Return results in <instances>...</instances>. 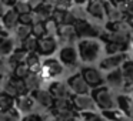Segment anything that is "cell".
I'll use <instances>...</instances> for the list:
<instances>
[{
    "label": "cell",
    "mask_w": 133,
    "mask_h": 121,
    "mask_svg": "<svg viewBox=\"0 0 133 121\" xmlns=\"http://www.w3.org/2000/svg\"><path fill=\"white\" fill-rule=\"evenodd\" d=\"M56 39H57L59 44H63V47L66 46H73V44H77V34H76V29L75 26H66V24H62L57 27V33H56Z\"/></svg>",
    "instance_id": "7"
},
{
    "label": "cell",
    "mask_w": 133,
    "mask_h": 121,
    "mask_svg": "<svg viewBox=\"0 0 133 121\" xmlns=\"http://www.w3.org/2000/svg\"><path fill=\"white\" fill-rule=\"evenodd\" d=\"M24 84H26V88L27 91L32 94V93L37 91V90L42 88V84H43V78H42L40 74H37V73H32V74L29 75V77L24 80Z\"/></svg>",
    "instance_id": "21"
},
{
    "label": "cell",
    "mask_w": 133,
    "mask_h": 121,
    "mask_svg": "<svg viewBox=\"0 0 133 121\" xmlns=\"http://www.w3.org/2000/svg\"><path fill=\"white\" fill-rule=\"evenodd\" d=\"M73 103V108L75 111H80L83 112H96V103L92 98V95H73L72 98Z\"/></svg>",
    "instance_id": "11"
},
{
    "label": "cell",
    "mask_w": 133,
    "mask_h": 121,
    "mask_svg": "<svg viewBox=\"0 0 133 121\" xmlns=\"http://www.w3.org/2000/svg\"><path fill=\"white\" fill-rule=\"evenodd\" d=\"M86 12L90 17L96 19L99 21H103L104 17H106V10H104V4L102 2H97V0H93V2H89L86 7Z\"/></svg>",
    "instance_id": "17"
},
{
    "label": "cell",
    "mask_w": 133,
    "mask_h": 121,
    "mask_svg": "<svg viewBox=\"0 0 133 121\" xmlns=\"http://www.w3.org/2000/svg\"><path fill=\"white\" fill-rule=\"evenodd\" d=\"M2 21H3L4 30L9 33H13L15 29L19 26V14L13 9H7V12L2 17Z\"/></svg>",
    "instance_id": "18"
},
{
    "label": "cell",
    "mask_w": 133,
    "mask_h": 121,
    "mask_svg": "<svg viewBox=\"0 0 133 121\" xmlns=\"http://www.w3.org/2000/svg\"><path fill=\"white\" fill-rule=\"evenodd\" d=\"M75 29H76V34H77V37H80V40L82 39H96V37H100L102 34L100 27L87 20L76 21Z\"/></svg>",
    "instance_id": "5"
},
{
    "label": "cell",
    "mask_w": 133,
    "mask_h": 121,
    "mask_svg": "<svg viewBox=\"0 0 133 121\" xmlns=\"http://www.w3.org/2000/svg\"><path fill=\"white\" fill-rule=\"evenodd\" d=\"M30 74H32L30 69L27 67V64H26V63H23V64H19V66H16V69L13 70L12 77L17 78V80H23V81H24Z\"/></svg>",
    "instance_id": "29"
},
{
    "label": "cell",
    "mask_w": 133,
    "mask_h": 121,
    "mask_svg": "<svg viewBox=\"0 0 133 121\" xmlns=\"http://www.w3.org/2000/svg\"><path fill=\"white\" fill-rule=\"evenodd\" d=\"M64 14H66L64 10L55 9V12H53V14H52V20L55 21L57 26H62V24H63V20H64Z\"/></svg>",
    "instance_id": "38"
},
{
    "label": "cell",
    "mask_w": 133,
    "mask_h": 121,
    "mask_svg": "<svg viewBox=\"0 0 133 121\" xmlns=\"http://www.w3.org/2000/svg\"><path fill=\"white\" fill-rule=\"evenodd\" d=\"M104 10H106V17L109 21H123V13L119 10L116 3L112 2H104Z\"/></svg>",
    "instance_id": "20"
},
{
    "label": "cell",
    "mask_w": 133,
    "mask_h": 121,
    "mask_svg": "<svg viewBox=\"0 0 133 121\" xmlns=\"http://www.w3.org/2000/svg\"><path fill=\"white\" fill-rule=\"evenodd\" d=\"M100 40H103L106 44H110V43H116V44H129L130 40H132V34L103 32V33L100 34Z\"/></svg>",
    "instance_id": "15"
},
{
    "label": "cell",
    "mask_w": 133,
    "mask_h": 121,
    "mask_svg": "<svg viewBox=\"0 0 133 121\" xmlns=\"http://www.w3.org/2000/svg\"><path fill=\"white\" fill-rule=\"evenodd\" d=\"M64 73V66L60 63L59 58H46L43 60L42 63V71H40V75L43 78V81H47V80H55V78L60 77L62 74Z\"/></svg>",
    "instance_id": "3"
},
{
    "label": "cell",
    "mask_w": 133,
    "mask_h": 121,
    "mask_svg": "<svg viewBox=\"0 0 133 121\" xmlns=\"http://www.w3.org/2000/svg\"><path fill=\"white\" fill-rule=\"evenodd\" d=\"M103 117L106 118V120H110V121H132L129 115H126L123 111H116V110L104 111Z\"/></svg>",
    "instance_id": "31"
},
{
    "label": "cell",
    "mask_w": 133,
    "mask_h": 121,
    "mask_svg": "<svg viewBox=\"0 0 133 121\" xmlns=\"http://www.w3.org/2000/svg\"><path fill=\"white\" fill-rule=\"evenodd\" d=\"M37 43H39V39L32 34L30 37H27L23 43H20V47L24 49L27 53H36L37 51Z\"/></svg>",
    "instance_id": "32"
},
{
    "label": "cell",
    "mask_w": 133,
    "mask_h": 121,
    "mask_svg": "<svg viewBox=\"0 0 133 121\" xmlns=\"http://www.w3.org/2000/svg\"><path fill=\"white\" fill-rule=\"evenodd\" d=\"M35 107H36V101H35V98L32 97V94L23 95V97L16 100V108H17V111L20 112V114H24V115L33 114Z\"/></svg>",
    "instance_id": "16"
},
{
    "label": "cell",
    "mask_w": 133,
    "mask_h": 121,
    "mask_svg": "<svg viewBox=\"0 0 133 121\" xmlns=\"http://www.w3.org/2000/svg\"><path fill=\"white\" fill-rule=\"evenodd\" d=\"M73 121H83V120H82V117H76Z\"/></svg>",
    "instance_id": "44"
},
{
    "label": "cell",
    "mask_w": 133,
    "mask_h": 121,
    "mask_svg": "<svg viewBox=\"0 0 133 121\" xmlns=\"http://www.w3.org/2000/svg\"><path fill=\"white\" fill-rule=\"evenodd\" d=\"M59 60L64 67H77L79 66V53H77V47L75 46H66L62 47L59 51Z\"/></svg>",
    "instance_id": "9"
},
{
    "label": "cell",
    "mask_w": 133,
    "mask_h": 121,
    "mask_svg": "<svg viewBox=\"0 0 133 121\" xmlns=\"http://www.w3.org/2000/svg\"><path fill=\"white\" fill-rule=\"evenodd\" d=\"M66 83L69 86L70 91L73 93V95H89L92 93V88L84 81V78L82 77L80 73H76V74L70 75Z\"/></svg>",
    "instance_id": "6"
},
{
    "label": "cell",
    "mask_w": 133,
    "mask_h": 121,
    "mask_svg": "<svg viewBox=\"0 0 133 121\" xmlns=\"http://www.w3.org/2000/svg\"><path fill=\"white\" fill-rule=\"evenodd\" d=\"M19 24H23V26H33V24H35V16H33V13L20 14L19 16Z\"/></svg>",
    "instance_id": "37"
},
{
    "label": "cell",
    "mask_w": 133,
    "mask_h": 121,
    "mask_svg": "<svg viewBox=\"0 0 133 121\" xmlns=\"http://www.w3.org/2000/svg\"><path fill=\"white\" fill-rule=\"evenodd\" d=\"M12 34H13V39L16 40V43L20 44V43H23L27 37L32 36V26H23V24H19Z\"/></svg>",
    "instance_id": "24"
},
{
    "label": "cell",
    "mask_w": 133,
    "mask_h": 121,
    "mask_svg": "<svg viewBox=\"0 0 133 121\" xmlns=\"http://www.w3.org/2000/svg\"><path fill=\"white\" fill-rule=\"evenodd\" d=\"M126 23L129 24V26L132 27V30H133V16H129V17L126 19Z\"/></svg>",
    "instance_id": "41"
},
{
    "label": "cell",
    "mask_w": 133,
    "mask_h": 121,
    "mask_svg": "<svg viewBox=\"0 0 133 121\" xmlns=\"http://www.w3.org/2000/svg\"><path fill=\"white\" fill-rule=\"evenodd\" d=\"M120 69H122V73H123L124 87L126 88L133 87V60H127Z\"/></svg>",
    "instance_id": "25"
},
{
    "label": "cell",
    "mask_w": 133,
    "mask_h": 121,
    "mask_svg": "<svg viewBox=\"0 0 133 121\" xmlns=\"http://www.w3.org/2000/svg\"><path fill=\"white\" fill-rule=\"evenodd\" d=\"M32 34L37 39H42V37H44V36H47L44 23H35L33 24L32 26Z\"/></svg>",
    "instance_id": "35"
},
{
    "label": "cell",
    "mask_w": 133,
    "mask_h": 121,
    "mask_svg": "<svg viewBox=\"0 0 133 121\" xmlns=\"http://www.w3.org/2000/svg\"><path fill=\"white\" fill-rule=\"evenodd\" d=\"M80 74H82V77L84 78V81L89 84V87L92 90L99 88V87H103L104 83H106V78L103 77L100 69H96V67H92V66L82 67Z\"/></svg>",
    "instance_id": "4"
},
{
    "label": "cell",
    "mask_w": 133,
    "mask_h": 121,
    "mask_svg": "<svg viewBox=\"0 0 133 121\" xmlns=\"http://www.w3.org/2000/svg\"><path fill=\"white\" fill-rule=\"evenodd\" d=\"M22 121H43V115L33 112V114H29V115H23Z\"/></svg>",
    "instance_id": "39"
},
{
    "label": "cell",
    "mask_w": 133,
    "mask_h": 121,
    "mask_svg": "<svg viewBox=\"0 0 133 121\" xmlns=\"http://www.w3.org/2000/svg\"><path fill=\"white\" fill-rule=\"evenodd\" d=\"M70 13L73 14V17L76 19V21H82V20H87V12L80 7L79 4H75V6L70 9Z\"/></svg>",
    "instance_id": "33"
},
{
    "label": "cell",
    "mask_w": 133,
    "mask_h": 121,
    "mask_svg": "<svg viewBox=\"0 0 133 121\" xmlns=\"http://www.w3.org/2000/svg\"><path fill=\"white\" fill-rule=\"evenodd\" d=\"M92 98L95 100L96 107L102 111H112V110H116V105H117V101L115 100L112 94V90L109 88L107 86L99 87V88L92 90L90 93Z\"/></svg>",
    "instance_id": "2"
},
{
    "label": "cell",
    "mask_w": 133,
    "mask_h": 121,
    "mask_svg": "<svg viewBox=\"0 0 133 121\" xmlns=\"http://www.w3.org/2000/svg\"><path fill=\"white\" fill-rule=\"evenodd\" d=\"M13 10H15L19 16L27 14V13H33L32 4H30V2H26V0H16L15 6H13Z\"/></svg>",
    "instance_id": "30"
},
{
    "label": "cell",
    "mask_w": 133,
    "mask_h": 121,
    "mask_svg": "<svg viewBox=\"0 0 133 121\" xmlns=\"http://www.w3.org/2000/svg\"><path fill=\"white\" fill-rule=\"evenodd\" d=\"M129 60L127 58V54L123 53V54H115V56H106L104 58H102L100 63H99V69L100 71H115V70L120 69L126 61Z\"/></svg>",
    "instance_id": "8"
},
{
    "label": "cell",
    "mask_w": 133,
    "mask_h": 121,
    "mask_svg": "<svg viewBox=\"0 0 133 121\" xmlns=\"http://www.w3.org/2000/svg\"><path fill=\"white\" fill-rule=\"evenodd\" d=\"M106 32H112V33H123V34H132L133 30L124 21H109L106 24Z\"/></svg>",
    "instance_id": "23"
},
{
    "label": "cell",
    "mask_w": 133,
    "mask_h": 121,
    "mask_svg": "<svg viewBox=\"0 0 133 121\" xmlns=\"http://www.w3.org/2000/svg\"><path fill=\"white\" fill-rule=\"evenodd\" d=\"M16 40L12 37V33L4 32L0 34V57L7 58L16 50Z\"/></svg>",
    "instance_id": "13"
},
{
    "label": "cell",
    "mask_w": 133,
    "mask_h": 121,
    "mask_svg": "<svg viewBox=\"0 0 133 121\" xmlns=\"http://www.w3.org/2000/svg\"><path fill=\"white\" fill-rule=\"evenodd\" d=\"M80 117L83 121H107L103 115L97 114V112H83Z\"/></svg>",
    "instance_id": "36"
},
{
    "label": "cell",
    "mask_w": 133,
    "mask_h": 121,
    "mask_svg": "<svg viewBox=\"0 0 133 121\" xmlns=\"http://www.w3.org/2000/svg\"><path fill=\"white\" fill-rule=\"evenodd\" d=\"M42 63H43V61H42L40 56H39L37 53H29L27 60H26V64H27V67L30 69L32 73H37V74H40Z\"/></svg>",
    "instance_id": "26"
},
{
    "label": "cell",
    "mask_w": 133,
    "mask_h": 121,
    "mask_svg": "<svg viewBox=\"0 0 133 121\" xmlns=\"http://www.w3.org/2000/svg\"><path fill=\"white\" fill-rule=\"evenodd\" d=\"M13 108H16V98L0 91V112H7Z\"/></svg>",
    "instance_id": "27"
},
{
    "label": "cell",
    "mask_w": 133,
    "mask_h": 121,
    "mask_svg": "<svg viewBox=\"0 0 133 121\" xmlns=\"http://www.w3.org/2000/svg\"><path fill=\"white\" fill-rule=\"evenodd\" d=\"M0 121H2V112H0Z\"/></svg>",
    "instance_id": "45"
},
{
    "label": "cell",
    "mask_w": 133,
    "mask_h": 121,
    "mask_svg": "<svg viewBox=\"0 0 133 121\" xmlns=\"http://www.w3.org/2000/svg\"><path fill=\"white\" fill-rule=\"evenodd\" d=\"M7 12V7H6V4H4V2L3 0H0V19L4 16V13Z\"/></svg>",
    "instance_id": "40"
},
{
    "label": "cell",
    "mask_w": 133,
    "mask_h": 121,
    "mask_svg": "<svg viewBox=\"0 0 133 121\" xmlns=\"http://www.w3.org/2000/svg\"><path fill=\"white\" fill-rule=\"evenodd\" d=\"M2 121H22V114L17 108H13L7 112H2Z\"/></svg>",
    "instance_id": "34"
},
{
    "label": "cell",
    "mask_w": 133,
    "mask_h": 121,
    "mask_svg": "<svg viewBox=\"0 0 133 121\" xmlns=\"http://www.w3.org/2000/svg\"><path fill=\"white\" fill-rule=\"evenodd\" d=\"M4 81H6V78H3V77H2V75H0V91H2V90H3Z\"/></svg>",
    "instance_id": "42"
},
{
    "label": "cell",
    "mask_w": 133,
    "mask_h": 121,
    "mask_svg": "<svg viewBox=\"0 0 133 121\" xmlns=\"http://www.w3.org/2000/svg\"><path fill=\"white\" fill-rule=\"evenodd\" d=\"M77 53L82 63H95L102 53V43L97 39H82L77 41Z\"/></svg>",
    "instance_id": "1"
},
{
    "label": "cell",
    "mask_w": 133,
    "mask_h": 121,
    "mask_svg": "<svg viewBox=\"0 0 133 121\" xmlns=\"http://www.w3.org/2000/svg\"><path fill=\"white\" fill-rule=\"evenodd\" d=\"M59 47L57 43V39L53 37V36H44V37L39 39V43H37V54L40 57H47L49 58L53 53H56Z\"/></svg>",
    "instance_id": "10"
},
{
    "label": "cell",
    "mask_w": 133,
    "mask_h": 121,
    "mask_svg": "<svg viewBox=\"0 0 133 121\" xmlns=\"http://www.w3.org/2000/svg\"><path fill=\"white\" fill-rule=\"evenodd\" d=\"M6 30H4V26H3V21H2V19H0V34L2 33H4Z\"/></svg>",
    "instance_id": "43"
},
{
    "label": "cell",
    "mask_w": 133,
    "mask_h": 121,
    "mask_svg": "<svg viewBox=\"0 0 133 121\" xmlns=\"http://www.w3.org/2000/svg\"><path fill=\"white\" fill-rule=\"evenodd\" d=\"M32 97L35 98L36 104H37V105H40L42 108L52 110L53 103H55V98L52 97V94H50L47 90H44V88L37 90V91L32 93Z\"/></svg>",
    "instance_id": "14"
},
{
    "label": "cell",
    "mask_w": 133,
    "mask_h": 121,
    "mask_svg": "<svg viewBox=\"0 0 133 121\" xmlns=\"http://www.w3.org/2000/svg\"><path fill=\"white\" fill-rule=\"evenodd\" d=\"M50 114H57V112H64V111H75L73 108L72 100L67 98H60V100H55L52 110H49Z\"/></svg>",
    "instance_id": "22"
},
{
    "label": "cell",
    "mask_w": 133,
    "mask_h": 121,
    "mask_svg": "<svg viewBox=\"0 0 133 121\" xmlns=\"http://www.w3.org/2000/svg\"><path fill=\"white\" fill-rule=\"evenodd\" d=\"M132 40H133V33H132Z\"/></svg>",
    "instance_id": "46"
},
{
    "label": "cell",
    "mask_w": 133,
    "mask_h": 121,
    "mask_svg": "<svg viewBox=\"0 0 133 121\" xmlns=\"http://www.w3.org/2000/svg\"><path fill=\"white\" fill-rule=\"evenodd\" d=\"M129 50V44H116V43H110L106 44L104 47V53L107 56H115V54H123Z\"/></svg>",
    "instance_id": "28"
},
{
    "label": "cell",
    "mask_w": 133,
    "mask_h": 121,
    "mask_svg": "<svg viewBox=\"0 0 133 121\" xmlns=\"http://www.w3.org/2000/svg\"><path fill=\"white\" fill-rule=\"evenodd\" d=\"M106 84L107 87H112V88H122L124 86V80H123V73L122 69H117L115 71H110L106 75Z\"/></svg>",
    "instance_id": "19"
},
{
    "label": "cell",
    "mask_w": 133,
    "mask_h": 121,
    "mask_svg": "<svg viewBox=\"0 0 133 121\" xmlns=\"http://www.w3.org/2000/svg\"><path fill=\"white\" fill-rule=\"evenodd\" d=\"M47 91L52 94V97L55 98V100H60V98L72 100L73 98V93L70 91L67 83H63V81H52V83L49 84Z\"/></svg>",
    "instance_id": "12"
}]
</instances>
